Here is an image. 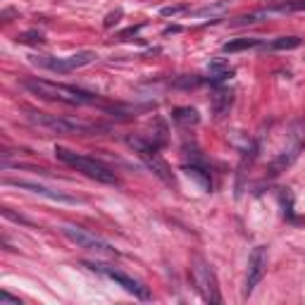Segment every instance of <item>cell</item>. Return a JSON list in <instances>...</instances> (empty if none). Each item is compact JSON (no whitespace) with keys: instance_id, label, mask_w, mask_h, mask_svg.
Listing matches in <instances>:
<instances>
[{"instance_id":"obj_13","label":"cell","mask_w":305,"mask_h":305,"mask_svg":"<svg viewBox=\"0 0 305 305\" xmlns=\"http://www.w3.org/2000/svg\"><path fill=\"white\" fill-rule=\"evenodd\" d=\"M208 72H210V81H227V79H231V74H234V70L229 67L227 60H222V57H217V60H210L208 64Z\"/></svg>"},{"instance_id":"obj_2","label":"cell","mask_w":305,"mask_h":305,"mask_svg":"<svg viewBox=\"0 0 305 305\" xmlns=\"http://www.w3.org/2000/svg\"><path fill=\"white\" fill-rule=\"evenodd\" d=\"M55 155L57 160H62L64 165L74 167L76 172L86 174L89 179H96L100 184H112V186H117L119 184V177L112 172L107 165L103 162H98L96 158H89V155H81V152H74V150H67V148H55Z\"/></svg>"},{"instance_id":"obj_21","label":"cell","mask_w":305,"mask_h":305,"mask_svg":"<svg viewBox=\"0 0 305 305\" xmlns=\"http://www.w3.org/2000/svg\"><path fill=\"white\" fill-rule=\"evenodd\" d=\"M174 86H181V89H195V86H201V79H198V76H186V79L174 81Z\"/></svg>"},{"instance_id":"obj_11","label":"cell","mask_w":305,"mask_h":305,"mask_svg":"<svg viewBox=\"0 0 305 305\" xmlns=\"http://www.w3.org/2000/svg\"><path fill=\"white\" fill-rule=\"evenodd\" d=\"M229 7H231V0H215L210 5L198 7V10H188V14L193 19H220L229 12Z\"/></svg>"},{"instance_id":"obj_4","label":"cell","mask_w":305,"mask_h":305,"mask_svg":"<svg viewBox=\"0 0 305 305\" xmlns=\"http://www.w3.org/2000/svg\"><path fill=\"white\" fill-rule=\"evenodd\" d=\"M191 277H193L195 291L201 293V298L205 303H222V293H220V284H217V274L212 270V265L201 255L191 257Z\"/></svg>"},{"instance_id":"obj_3","label":"cell","mask_w":305,"mask_h":305,"mask_svg":"<svg viewBox=\"0 0 305 305\" xmlns=\"http://www.w3.org/2000/svg\"><path fill=\"white\" fill-rule=\"evenodd\" d=\"M126 143L134 148V152L143 160V165H146L148 169H150V172L165 184V186L177 188V179H174V174H172V167L167 165V160L158 152V146H152V143L139 139V136H129Z\"/></svg>"},{"instance_id":"obj_1","label":"cell","mask_w":305,"mask_h":305,"mask_svg":"<svg viewBox=\"0 0 305 305\" xmlns=\"http://www.w3.org/2000/svg\"><path fill=\"white\" fill-rule=\"evenodd\" d=\"M21 86L31 91L34 96L43 98V100H55V103L64 105H98L100 98L91 91L76 89V86H64V83H53L46 79H24Z\"/></svg>"},{"instance_id":"obj_10","label":"cell","mask_w":305,"mask_h":305,"mask_svg":"<svg viewBox=\"0 0 305 305\" xmlns=\"http://www.w3.org/2000/svg\"><path fill=\"white\" fill-rule=\"evenodd\" d=\"M265 272H267V248L255 246L248 257V272H246V284H243V298H248L255 291V286L263 281Z\"/></svg>"},{"instance_id":"obj_14","label":"cell","mask_w":305,"mask_h":305,"mask_svg":"<svg viewBox=\"0 0 305 305\" xmlns=\"http://www.w3.org/2000/svg\"><path fill=\"white\" fill-rule=\"evenodd\" d=\"M274 14H286V12H298L305 10V0H267V5Z\"/></svg>"},{"instance_id":"obj_6","label":"cell","mask_w":305,"mask_h":305,"mask_svg":"<svg viewBox=\"0 0 305 305\" xmlns=\"http://www.w3.org/2000/svg\"><path fill=\"white\" fill-rule=\"evenodd\" d=\"M29 119L34 122L36 126L41 129H48V132L55 134H91L96 132V124H89V122H81V119H72V117H60V115H50V112H29Z\"/></svg>"},{"instance_id":"obj_23","label":"cell","mask_w":305,"mask_h":305,"mask_svg":"<svg viewBox=\"0 0 305 305\" xmlns=\"http://www.w3.org/2000/svg\"><path fill=\"white\" fill-rule=\"evenodd\" d=\"M119 17H122V10H117V12L107 14V19H105V27H112L115 21H119Z\"/></svg>"},{"instance_id":"obj_8","label":"cell","mask_w":305,"mask_h":305,"mask_svg":"<svg viewBox=\"0 0 305 305\" xmlns=\"http://www.w3.org/2000/svg\"><path fill=\"white\" fill-rule=\"evenodd\" d=\"M89 270H93V272H100V274H105L107 279H112L115 284H119L124 291H129V293H134L136 298H141V300H148L150 298V291H148L146 286L141 284V281H136L134 277H129L126 272H122V270H117V267H110V265H96V263H83Z\"/></svg>"},{"instance_id":"obj_15","label":"cell","mask_w":305,"mask_h":305,"mask_svg":"<svg viewBox=\"0 0 305 305\" xmlns=\"http://www.w3.org/2000/svg\"><path fill=\"white\" fill-rule=\"evenodd\" d=\"M231 100H234V96H231V91L227 89H220L212 96V112H215V117H224L229 112V107H231Z\"/></svg>"},{"instance_id":"obj_12","label":"cell","mask_w":305,"mask_h":305,"mask_svg":"<svg viewBox=\"0 0 305 305\" xmlns=\"http://www.w3.org/2000/svg\"><path fill=\"white\" fill-rule=\"evenodd\" d=\"M172 119L181 126V129H191V126H195L201 122V115H198L195 107H174Z\"/></svg>"},{"instance_id":"obj_22","label":"cell","mask_w":305,"mask_h":305,"mask_svg":"<svg viewBox=\"0 0 305 305\" xmlns=\"http://www.w3.org/2000/svg\"><path fill=\"white\" fill-rule=\"evenodd\" d=\"M0 305H21L19 298H14V296H10L7 291L0 293Z\"/></svg>"},{"instance_id":"obj_20","label":"cell","mask_w":305,"mask_h":305,"mask_svg":"<svg viewBox=\"0 0 305 305\" xmlns=\"http://www.w3.org/2000/svg\"><path fill=\"white\" fill-rule=\"evenodd\" d=\"M17 41H19V43H43L46 38H43L41 34H36V31H29V34L17 36Z\"/></svg>"},{"instance_id":"obj_17","label":"cell","mask_w":305,"mask_h":305,"mask_svg":"<svg viewBox=\"0 0 305 305\" xmlns=\"http://www.w3.org/2000/svg\"><path fill=\"white\" fill-rule=\"evenodd\" d=\"M184 172L191 177V179H195L198 184H201L205 191H210L212 188V181H210V172H208V167H198V165H186L184 167Z\"/></svg>"},{"instance_id":"obj_19","label":"cell","mask_w":305,"mask_h":305,"mask_svg":"<svg viewBox=\"0 0 305 305\" xmlns=\"http://www.w3.org/2000/svg\"><path fill=\"white\" fill-rule=\"evenodd\" d=\"M181 12H188V5H169V7H162V10H160L162 17H177V14H181Z\"/></svg>"},{"instance_id":"obj_5","label":"cell","mask_w":305,"mask_h":305,"mask_svg":"<svg viewBox=\"0 0 305 305\" xmlns=\"http://www.w3.org/2000/svg\"><path fill=\"white\" fill-rule=\"evenodd\" d=\"M36 67L48 72H60V74H67V72L81 70V67H89L98 60V53L93 50H81V53H74V55L67 57H53V55H31L29 57Z\"/></svg>"},{"instance_id":"obj_7","label":"cell","mask_w":305,"mask_h":305,"mask_svg":"<svg viewBox=\"0 0 305 305\" xmlns=\"http://www.w3.org/2000/svg\"><path fill=\"white\" fill-rule=\"evenodd\" d=\"M60 231H62L64 238H70V241L74 243L76 248L96 250V253H103V255H117V250L112 248L107 241L98 238L96 234H91V231H86V229H81V227H76V224H64Z\"/></svg>"},{"instance_id":"obj_9","label":"cell","mask_w":305,"mask_h":305,"mask_svg":"<svg viewBox=\"0 0 305 305\" xmlns=\"http://www.w3.org/2000/svg\"><path fill=\"white\" fill-rule=\"evenodd\" d=\"M5 186H14V188H21V191H29L34 195H43L48 201H55V203H64V205H76V203H83L81 198L76 195H70L64 191H55V188H48L43 184H36V181H27V179H3Z\"/></svg>"},{"instance_id":"obj_18","label":"cell","mask_w":305,"mask_h":305,"mask_svg":"<svg viewBox=\"0 0 305 305\" xmlns=\"http://www.w3.org/2000/svg\"><path fill=\"white\" fill-rule=\"evenodd\" d=\"M300 43H303V38H298V36H279V38H274L272 43H265L263 48H270V50H293V48H298Z\"/></svg>"},{"instance_id":"obj_16","label":"cell","mask_w":305,"mask_h":305,"mask_svg":"<svg viewBox=\"0 0 305 305\" xmlns=\"http://www.w3.org/2000/svg\"><path fill=\"white\" fill-rule=\"evenodd\" d=\"M265 43L260 38H234L222 46L224 53H241V50H250V48H263Z\"/></svg>"}]
</instances>
